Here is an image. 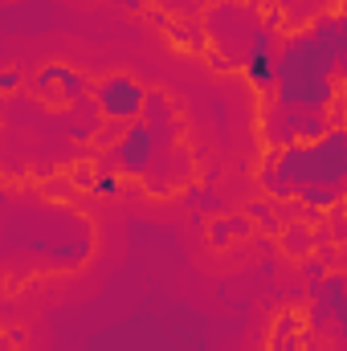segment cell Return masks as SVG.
<instances>
[{"label": "cell", "mask_w": 347, "mask_h": 351, "mask_svg": "<svg viewBox=\"0 0 347 351\" xmlns=\"http://www.w3.org/2000/svg\"><path fill=\"white\" fill-rule=\"evenodd\" d=\"M115 160H119V168H123L127 176H143L147 172V164H152V127L135 123V127L127 131V139L119 143Z\"/></svg>", "instance_id": "obj_1"}, {"label": "cell", "mask_w": 347, "mask_h": 351, "mask_svg": "<svg viewBox=\"0 0 347 351\" xmlns=\"http://www.w3.org/2000/svg\"><path fill=\"white\" fill-rule=\"evenodd\" d=\"M98 98H102V110H106V114L131 119V114L139 110V102H143V90L135 86L131 78H106L102 90H98Z\"/></svg>", "instance_id": "obj_2"}, {"label": "cell", "mask_w": 347, "mask_h": 351, "mask_svg": "<svg viewBox=\"0 0 347 351\" xmlns=\"http://www.w3.org/2000/svg\"><path fill=\"white\" fill-rule=\"evenodd\" d=\"M8 86H16V78L12 74H0V90H8Z\"/></svg>", "instance_id": "obj_3"}]
</instances>
